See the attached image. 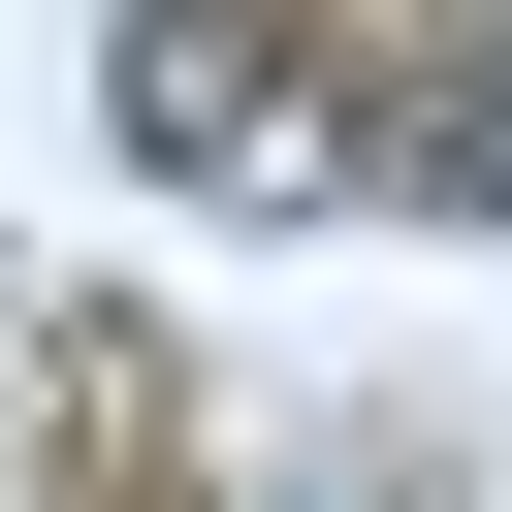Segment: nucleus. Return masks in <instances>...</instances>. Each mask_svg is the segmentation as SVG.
<instances>
[{"instance_id": "f257e3e1", "label": "nucleus", "mask_w": 512, "mask_h": 512, "mask_svg": "<svg viewBox=\"0 0 512 512\" xmlns=\"http://www.w3.org/2000/svg\"><path fill=\"white\" fill-rule=\"evenodd\" d=\"M96 128H128L160 192H352V96L288 64V0H128V32H96Z\"/></svg>"}, {"instance_id": "f03ea898", "label": "nucleus", "mask_w": 512, "mask_h": 512, "mask_svg": "<svg viewBox=\"0 0 512 512\" xmlns=\"http://www.w3.org/2000/svg\"><path fill=\"white\" fill-rule=\"evenodd\" d=\"M384 160H416V192H480V224H512V32H480V64H448V96H416V128H384Z\"/></svg>"}]
</instances>
